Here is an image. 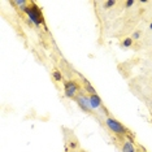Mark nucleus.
I'll return each instance as SVG.
<instances>
[{
  "mask_svg": "<svg viewBox=\"0 0 152 152\" xmlns=\"http://www.w3.org/2000/svg\"><path fill=\"white\" fill-rule=\"evenodd\" d=\"M105 125L116 134V137H118V138H121V139H124V140H125V137H130L131 142H133V135H131V131L127 129V127L124 125V124H121L120 121H117L116 118H113V117H109L108 116V117H107V120H105Z\"/></svg>",
  "mask_w": 152,
  "mask_h": 152,
  "instance_id": "nucleus-1",
  "label": "nucleus"
},
{
  "mask_svg": "<svg viewBox=\"0 0 152 152\" xmlns=\"http://www.w3.org/2000/svg\"><path fill=\"white\" fill-rule=\"evenodd\" d=\"M23 12L26 13L27 17L31 20V22L37 27H40V25H44V17L42 15V11H40L39 7L34 1H29V5L23 9Z\"/></svg>",
  "mask_w": 152,
  "mask_h": 152,
  "instance_id": "nucleus-2",
  "label": "nucleus"
},
{
  "mask_svg": "<svg viewBox=\"0 0 152 152\" xmlns=\"http://www.w3.org/2000/svg\"><path fill=\"white\" fill-rule=\"evenodd\" d=\"M64 95L66 96V98L69 99H74L75 96H77L81 91V86H79V83L77 81H64Z\"/></svg>",
  "mask_w": 152,
  "mask_h": 152,
  "instance_id": "nucleus-3",
  "label": "nucleus"
},
{
  "mask_svg": "<svg viewBox=\"0 0 152 152\" xmlns=\"http://www.w3.org/2000/svg\"><path fill=\"white\" fill-rule=\"evenodd\" d=\"M88 103H90V107H91L92 109H95V108L104 109V110H105V115H107V116L109 115L108 110H107V109L104 108V105H103L102 99H100V96H99L98 94H95V95H88Z\"/></svg>",
  "mask_w": 152,
  "mask_h": 152,
  "instance_id": "nucleus-4",
  "label": "nucleus"
},
{
  "mask_svg": "<svg viewBox=\"0 0 152 152\" xmlns=\"http://www.w3.org/2000/svg\"><path fill=\"white\" fill-rule=\"evenodd\" d=\"M65 147H66V151H69V150H70V151H75V150H78V148H79V142H78L77 138L74 137L73 133L70 134V139H68V138H66V146H65Z\"/></svg>",
  "mask_w": 152,
  "mask_h": 152,
  "instance_id": "nucleus-5",
  "label": "nucleus"
},
{
  "mask_svg": "<svg viewBox=\"0 0 152 152\" xmlns=\"http://www.w3.org/2000/svg\"><path fill=\"white\" fill-rule=\"evenodd\" d=\"M82 81H83V82H82V83H83V88L88 92V95H95V94H96V90L92 87V85L88 81H86L83 77H82Z\"/></svg>",
  "mask_w": 152,
  "mask_h": 152,
  "instance_id": "nucleus-6",
  "label": "nucleus"
},
{
  "mask_svg": "<svg viewBox=\"0 0 152 152\" xmlns=\"http://www.w3.org/2000/svg\"><path fill=\"white\" fill-rule=\"evenodd\" d=\"M122 152H137L135 148L133 146V142L130 140H125L122 143Z\"/></svg>",
  "mask_w": 152,
  "mask_h": 152,
  "instance_id": "nucleus-7",
  "label": "nucleus"
},
{
  "mask_svg": "<svg viewBox=\"0 0 152 152\" xmlns=\"http://www.w3.org/2000/svg\"><path fill=\"white\" fill-rule=\"evenodd\" d=\"M52 77L56 82H64V77H63V73L61 70H58L57 68H53L52 69Z\"/></svg>",
  "mask_w": 152,
  "mask_h": 152,
  "instance_id": "nucleus-8",
  "label": "nucleus"
},
{
  "mask_svg": "<svg viewBox=\"0 0 152 152\" xmlns=\"http://www.w3.org/2000/svg\"><path fill=\"white\" fill-rule=\"evenodd\" d=\"M133 43H134V40L131 39V37H130V38H125V39H124L122 42L120 43V47H124V48H130L131 46H133Z\"/></svg>",
  "mask_w": 152,
  "mask_h": 152,
  "instance_id": "nucleus-9",
  "label": "nucleus"
},
{
  "mask_svg": "<svg viewBox=\"0 0 152 152\" xmlns=\"http://www.w3.org/2000/svg\"><path fill=\"white\" fill-rule=\"evenodd\" d=\"M117 4L116 0H107V1H104V9H110L112 7H115Z\"/></svg>",
  "mask_w": 152,
  "mask_h": 152,
  "instance_id": "nucleus-10",
  "label": "nucleus"
},
{
  "mask_svg": "<svg viewBox=\"0 0 152 152\" xmlns=\"http://www.w3.org/2000/svg\"><path fill=\"white\" fill-rule=\"evenodd\" d=\"M142 37V31L140 30H135L133 34H131V39L135 42V40H139V38Z\"/></svg>",
  "mask_w": 152,
  "mask_h": 152,
  "instance_id": "nucleus-11",
  "label": "nucleus"
},
{
  "mask_svg": "<svg viewBox=\"0 0 152 152\" xmlns=\"http://www.w3.org/2000/svg\"><path fill=\"white\" fill-rule=\"evenodd\" d=\"M135 3H137L135 0H126V1L124 3V5H125V8H126V9H129L130 7H133L134 4H135Z\"/></svg>",
  "mask_w": 152,
  "mask_h": 152,
  "instance_id": "nucleus-12",
  "label": "nucleus"
},
{
  "mask_svg": "<svg viewBox=\"0 0 152 152\" xmlns=\"http://www.w3.org/2000/svg\"><path fill=\"white\" fill-rule=\"evenodd\" d=\"M150 30H151V31H152V22L150 23Z\"/></svg>",
  "mask_w": 152,
  "mask_h": 152,
  "instance_id": "nucleus-13",
  "label": "nucleus"
},
{
  "mask_svg": "<svg viewBox=\"0 0 152 152\" xmlns=\"http://www.w3.org/2000/svg\"><path fill=\"white\" fill-rule=\"evenodd\" d=\"M78 152H87V151H86V150H79Z\"/></svg>",
  "mask_w": 152,
  "mask_h": 152,
  "instance_id": "nucleus-14",
  "label": "nucleus"
}]
</instances>
